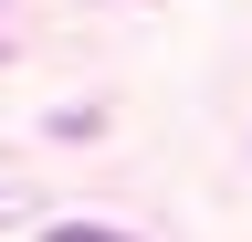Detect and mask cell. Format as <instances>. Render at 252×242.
Returning a JSON list of instances; mask_svg holds the SVG:
<instances>
[{
	"label": "cell",
	"instance_id": "cell-1",
	"mask_svg": "<svg viewBox=\"0 0 252 242\" xmlns=\"http://www.w3.org/2000/svg\"><path fill=\"white\" fill-rule=\"evenodd\" d=\"M42 242H137V232H105V221H53Z\"/></svg>",
	"mask_w": 252,
	"mask_h": 242
}]
</instances>
